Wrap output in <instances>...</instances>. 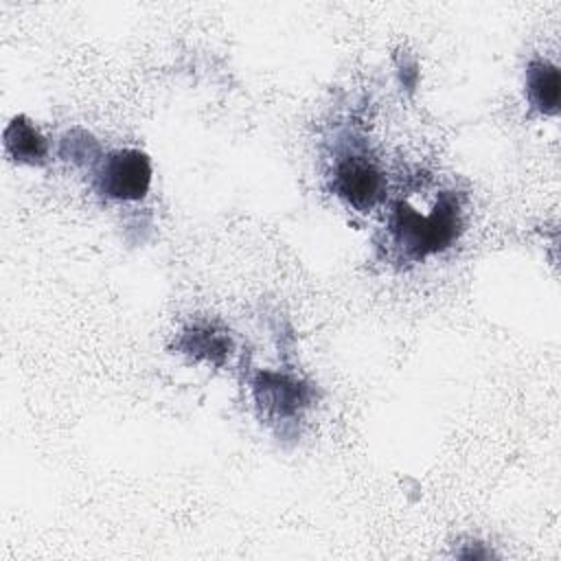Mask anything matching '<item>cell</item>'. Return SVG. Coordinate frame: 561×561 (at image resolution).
Masks as SVG:
<instances>
[{
  "label": "cell",
  "instance_id": "6da1fadb",
  "mask_svg": "<svg viewBox=\"0 0 561 561\" xmlns=\"http://www.w3.org/2000/svg\"><path fill=\"white\" fill-rule=\"evenodd\" d=\"M388 234L394 250L408 261H423L449 248L462 228L460 202L451 193H443L430 210H419L408 202H399L388 217Z\"/></svg>",
  "mask_w": 561,
  "mask_h": 561
},
{
  "label": "cell",
  "instance_id": "7a4b0ae2",
  "mask_svg": "<svg viewBox=\"0 0 561 561\" xmlns=\"http://www.w3.org/2000/svg\"><path fill=\"white\" fill-rule=\"evenodd\" d=\"M331 188L351 208L366 213L383 199L386 173L364 147L351 142L333 158Z\"/></svg>",
  "mask_w": 561,
  "mask_h": 561
},
{
  "label": "cell",
  "instance_id": "3957f363",
  "mask_svg": "<svg viewBox=\"0 0 561 561\" xmlns=\"http://www.w3.org/2000/svg\"><path fill=\"white\" fill-rule=\"evenodd\" d=\"M92 186L110 202H138L151 186V160L134 147L107 151L92 167Z\"/></svg>",
  "mask_w": 561,
  "mask_h": 561
},
{
  "label": "cell",
  "instance_id": "277c9868",
  "mask_svg": "<svg viewBox=\"0 0 561 561\" xmlns=\"http://www.w3.org/2000/svg\"><path fill=\"white\" fill-rule=\"evenodd\" d=\"M4 151L20 164L42 167L48 160V140L26 116H15L4 129Z\"/></svg>",
  "mask_w": 561,
  "mask_h": 561
},
{
  "label": "cell",
  "instance_id": "5b68a950",
  "mask_svg": "<svg viewBox=\"0 0 561 561\" xmlns=\"http://www.w3.org/2000/svg\"><path fill=\"white\" fill-rule=\"evenodd\" d=\"M526 99L533 110L543 116H554L561 101L559 68L548 59H530L526 66Z\"/></svg>",
  "mask_w": 561,
  "mask_h": 561
},
{
  "label": "cell",
  "instance_id": "8992f818",
  "mask_svg": "<svg viewBox=\"0 0 561 561\" xmlns=\"http://www.w3.org/2000/svg\"><path fill=\"white\" fill-rule=\"evenodd\" d=\"M256 399L265 410L274 412L276 416L294 414L305 403L298 381L270 373L261 375V379L256 381Z\"/></svg>",
  "mask_w": 561,
  "mask_h": 561
},
{
  "label": "cell",
  "instance_id": "52a82bcc",
  "mask_svg": "<svg viewBox=\"0 0 561 561\" xmlns=\"http://www.w3.org/2000/svg\"><path fill=\"white\" fill-rule=\"evenodd\" d=\"M101 156L103 153L99 151L96 140L88 131L70 129V131L64 134V138H61V158H66L70 162H77V164L88 162V164L94 167Z\"/></svg>",
  "mask_w": 561,
  "mask_h": 561
}]
</instances>
